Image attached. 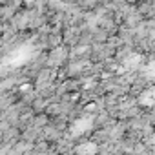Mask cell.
<instances>
[{
	"mask_svg": "<svg viewBox=\"0 0 155 155\" xmlns=\"http://www.w3.org/2000/svg\"><path fill=\"white\" fill-rule=\"evenodd\" d=\"M140 62H142V57L140 55H131V57H128L124 60V68L126 69H137L140 66Z\"/></svg>",
	"mask_w": 155,
	"mask_h": 155,
	"instance_id": "5b68a950",
	"label": "cell"
},
{
	"mask_svg": "<svg viewBox=\"0 0 155 155\" xmlns=\"http://www.w3.org/2000/svg\"><path fill=\"white\" fill-rule=\"evenodd\" d=\"M93 120H95L93 115H84V117H81V119H77V120L71 124V128H69L71 135H73V137H81V135H84L86 131L91 130Z\"/></svg>",
	"mask_w": 155,
	"mask_h": 155,
	"instance_id": "7a4b0ae2",
	"label": "cell"
},
{
	"mask_svg": "<svg viewBox=\"0 0 155 155\" xmlns=\"http://www.w3.org/2000/svg\"><path fill=\"white\" fill-rule=\"evenodd\" d=\"M31 51H33L31 46H20V48H17L9 57L4 58V64H6V66L9 64V66H13V68H15V66H20V64H24L26 60L31 58V55H33Z\"/></svg>",
	"mask_w": 155,
	"mask_h": 155,
	"instance_id": "6da1fadb",
	"label": "cell"
},
{
	"mask_svg": "<svg viewBox=\"0 0 155 155\" xmlns=\"http://www.w3.org/2000/svg\"><path fill=\"white\" fill-rule=\"evenodd\" d=\"M97 144H93V142H82V144H79V146H77V153H81V155H86V153H97Z\"/></svg>",
	"mask_w": 155,
	"mask_h": 155,
	"instance_id": "277c9868",
	"label": "cell"
},
{
	"mask_svg": "<svg viewBox=\"0 0 155 155\" xmlns=\"http://www.w3.org/2000/svg\"><path fill=\"white\" fill-rule=\"evenodd\" d=\"M153 142H155V139H153Z\"/></svg>",
	"mask_w": 155,
	"mask_h": 155,
	"instance_id": "52a82bcc",
	"label": "cell"
},
{
	"mask_svg": "<svg viewBox=\"0 0 155 155\" xmlns=\"http://www.w3.org/2000/svg\"><path fill=\"white\" fill-rule=\"evenodd\" d=\"M139 104H140V106H146V108H151V106L155 104V86H150L146 91L140 93Z\"/></svg>",
	"mask_w": 155,
	"mask_h": 155,
	"instance_id": "3957f363",
	"label": "cell"
},
{
	"mask_svg": "<svg viewBox=\"0 0 155 155\" xmlns=\"http://www.w3.org/2000/svg\"><path fill=\"white\" fill-rule=\"evenodd\" d=\"M144 75L148 77V79L155 81V60H151V62L146 64V68H144Z\"/></svg>",
	"mask_w": 155,
	"mask_h": 155,
	"instance_id": "8992f818",
	"label": "cell"
}]
</instances>
